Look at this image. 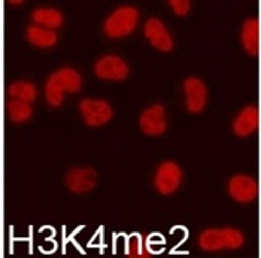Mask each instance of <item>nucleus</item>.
Returning a JSON list of instances; mask_svg holds the SVG:
<instances>
[{
    "label": "nucleus",
    "mask_w": 261,
    "mask_h": 258,
    "mask_svg": "<svg viewBox=\"0 0 261 258\" xmlns=\"http://www.w3.org/2000/svg\"><path fill=\"white\" fill-rule=\"evenodd\" d=\"M84 81L81 73L70 66H64L54 70L46 81L43 87L45 100L51 108H60L64 103L67 94H78L82 90Z\"/></svg>",
    "instance_id": "nucleus-1"
},
{
    "label": "nucleus",
    "mask_w": 261,
    "mask_h": 258,
    "mask_svg": "<svg viewBox=\"0 0 261 258\" xmlns=\"http://www.w3.org/2000/svg\"><path fill=\"white\" fill-rule=\"evenodd\" d=\"M139 9L132 5H122L114 9L103 21V35L109 39H124L130 36L139 25Z\"/></svg>",
    "instance_id": "nucleus-2"
},
{
    "label": "nucleus",
    "mask_w": 261,
    "mask_h": 258,
    "mask_svg": "<svg viewBox=\"0 0 261 258\" xmlns=\"http://www.w3.org/2000/svg\"><path fill=\"white\" fill-rule=\"evenodd\" d=\"M245 235L234 227L222 228H206L203 230L197 243L201 251L206 252H220V251H236L245 245Z\"/></svg>",
    "instance_id": "nucleus-3"
},
{
    "label": "nucleus",
    "mask_w": 261,
    "mask_h": 258,
    "mask_svg": "<svg viewBox=\"0 0 261 258\" xmlns=\"http://www.w3.org/2000/svg\"><path fill=\"white\" fill-rule=\"evenodd\" d=\"M78 112L82 122L90 128H100L114 118V109L105 99L85 97L78 103Z\"/></svg>",
    "instance_id": "nucleus-4"
},
{
    "label": "nucleus",
    "mask_w": 261,
    "mask_h": 258,
    "mask_svg": "<svg viewBox=\"0 0 261 258\" xmlns=\"http://www.w3.org/2000/svg\"><path fill=\"white\" fill-rule=\"evenodd\" d=\"M182 167L172 160L161 161L154 172V188L161 196L175 194L182 185Z\"/></svg>",
    "instance_id": "nucleus-5"
},
{
    "label": "nucleus",
    "mask_w": 261,
    "mask_h": 258,
    "mask_svg": "<svg viewBox=\"0 0 261 258\" xmlns=\"http://www.w3.org/2000/svg\"><path fill=\"white\" fill-rule=\"evenodd\" d=\"M96 78L108 82H121L130 76V66L117 54H105L93 66Z\"/></svg>",
    "instance_id": "nucleus-6"
},
{
    "label": "nucleus",
    "mask_w": 261,
    "mask_h": 258,
    "mask_svg": "<svg viewBox=\"0 0 261 258\" xmlns=\"http://www.w3.org/2000/svg\"><path fill=\"white\" fill-rule=\"evenodd\" d=\"M182 93H184V106L187 112L197 115L201 114L207 105V87L206 82L199 76H187L182 81Z\"/></svg>",
    "instance_id": "nucleus-7"
},
{
    "label": "nucleus",
    "mask_w": 261,
    "mask_h": 258,
    "mask_svg": "<svg viewBox=\"0 0 261 258\" xmlns=\"http://www.w3.org/2000/svg\"><path fill=\"white\" fill-rule=\"evenodd\" d=\"M99 182L97 172L90 166H75L67 170L64 175V185L73 194H88L91 193Z\"/></svg>",
    "instance_id": "nucleus-8"
},
{
    "label": "nucleus",
    "mask_w": 261,
    "mask_h": 258,
    "mask_svg": "<svg viewBox=\"0 0 261 258\" xmlns=\"http://www.w3.org/2000/svg\"><path fill=\"white\" fill-rule=\"evenodd\" d=\"M227 194L239 204L254 203L258 197V182L251 175H233L227 182Z\"/></svg>",
    "instance_id": "nucleus-9"
},
{
    "label": "nucleus",
    "mask_w": 261,
    "mask_h": 258,
    "mask_svg": "<svg viewBox=\"0 0 261 258\" xmlns=\"http://www.w3.org/2000/svg\"><path fill=\"white\" fill-rule=\"evenodd\" d=\"M167 112L161 103L149 105L139 115V128L146 136L159 138L167 132Z\"/></svg>",
    "instance_id": "nucleus-10"
},
{
    "label": "nucleus",
    "mask_w": 261,
    "mask_h": 258,
    "mask_svg": "<svg viewBox=\"0 0 261 258\" xmlns=\"http://www.w3.org/2000/svg\"><path fill=\"white\" fill-rule=\"evenodd\" d=\"M143 35L148 43L159 53H170L175 46V40L169 29L160 18H148L143 25Z\"/></svg>",
    "instance_id": "nucleus-11"
},
{
    "label": "nucleus",
    "mask_w": 261,
    "mask_h": 258,
    "mask_svg": "<svg viewBox=\"0 0 261 258\" xmlns=\"http://www.w3.org/2000/svg\"><path fill=\"white\" fill-rule=\"evenodd\" d=\"M260 125V109L255 105H246L236 114L231 122V132L238 138L252 136Z\"/></svg>",
    "instance_id": "nucleus-12"
},
{
    "label": "nucleus",
    "mask_w": 261,
    "mask_h": 258,
    "mask_svg": "<svg viewBox=\"0 0 261 258\" xmlns=\"http://www.w3.org/2000/svg\"><path fill=\"white\" fill-rule=\"evenodd\" d=\"M239 39L243 51L251 56L257 57L260 53V21L258 18H246L242 22Z\"/></svg>",
    "instance_id": "nucleus-13"
},
{
    "label": "nucleus",
    "mask_w": 261,
    "mask_h": 258,
    "mask_svg": "<svg viewBox=\"0 0 261 258\" xmlns=\"http://www.w3.org/2000/svg\"><path fill=\"white\" fill-rule=\"evenodd\" d=\"M25 40L38 49H51L59 42V33L36 24H29L24 32Z\"/></svg>",
    "instance_id": "nucleus-14"
},
{
    "label": "nucleus",
    "mask_w": 261,
    "mask_h": 258,
    "mask_svg": "<svg viewBox=\"0 0 261 258\" xmlns=\"http://www.w3.org/2000/svg\"><path fill=\"white\" fill-rule=\"evenodd\" d=\"M32 24H36L40 27L49 29V30H59L64 24V15L60 9L53 6H38L30 14Z\"/></svg>",
    "instance_id": "nucleus-15"
},
{
    "label": "nucleus",
    "mask_w": 261,
    "mask_h": 258,
    "mask_svg": "<svg viewBox=\"0 0 261 258\" xmlns=\"http://www.w3.org/2000/svg\"><path fill=\"white\" fill-rule=\"evenodd\" d=\"M38 87L27 80H17L11 82L6 87V97L12 100H18L24 103L33 105V101L38 99Z\"/></svg>",
    "instance_id": "nucleus-16"
},
{
    "label": "nucleus",
    "mask_w": 261,
    "mask_h": 258,
    "mask_svg": "<svg viewBox=\"0 0 261 258\" xmlns=\"http://www.w3.org/2000/svg\"><path fill=\"white\" fill-rule=\"evenodd\" d=\"M5 115L14 124H25L33 118V106L30 103L6 99V101H5Z\"/></svg>",
    "instance_id": "nucleus-17"
},
{
    "label": "nucleus",
    "mask_w": 261,
    "mask_h": 258,
    "mask_svg": "<svg viewBox=\"0 0 261 258\" xmlns=\"http://www.w3.org/2000/svg\"><path fill=\"white\" fill-rule=\"evenodd\" d=\"M125 254L128 257H149L152 252L149 251L145 239L141 235H133L128 236L125 240Z\"/></svg>",
    "instance_id": "nucleus-18"
},
{
    "label": "nucleus",
    "mask_w": 261,
    "mask_h": 258,
    "mask_svg": "<svg viewBox=\"0 0 261 258\" xmlns=\"http://www.w3.org/2000/svg\"><path fill=\"white\" fill-rule=\"evenodd\" d=\"M172 12L176 17H187L191 12V2L190 0H169L167 3Z\"/></svg>",
    "instance_id": "nucleus-19"
},
{
    "label": "nucleus",
    "mask_w": 261,
    "mask_h": 258,
    "mask_svg": "<svg viewBox=\"0 0 261 258\" xmlns=\"http://www.w3.org/2000/svg\"><path fill=\"white\" fill-rule=\"evenodd\" d=\"M9 5H12V6H20V5H25L24 2H9Z\"/></svg>",
    "instance_id": "nucleus-20"
}]
</instances>
